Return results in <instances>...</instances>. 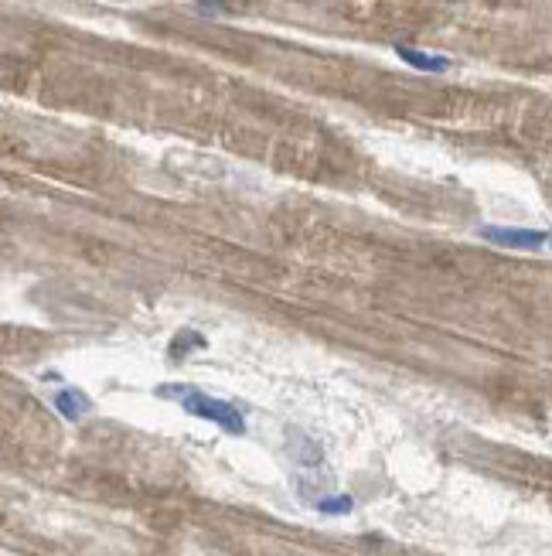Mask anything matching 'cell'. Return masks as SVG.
<instances>
[{
  "instance_id": "obj_6",
  "label": "cell",
  "mask_w": 552,
  "mask_h": 556,
  "mask_svg": "<svg viewBox=\"0 0 552 556\" xmlns=\"http://www.w3.org/2000/svg\"><path fill=\"white\" fill-rule=\"evenodd\" d=\"M188 348H205V338H201V335H195V331H184V335H178V338H174V348H171V355L178 359V355H184Z\"/></svg>"
},
{
  "instance_id": "obj_1",
  "label": "cell",
  "mask_w": 552,
  "mask_h": 556,
  "mask_svg": "<svg viewBox=\"0 0 552 556\" xmlns=\"http://www.w3.org/2000/svg\"><path fill=\"white\" fill-rule=\"evenodd\" d=\"M157 396H161V399H174V403H181V410H188L191 416H198V420H212L215 427H222L225 433H235V437L246 433L242 413L235 410L232 403H225V399H218V396L201 393V389H195V386H161Z\"/></svg>"
},
{
  "instance_id": "obj_2",
  "label": "cell",
  "mask_w": 552,
  "mask_h": 556,
  "mask_svg": "<svg viewBox=\"0 0 552 556\" xmlns=\"http://www.w3.org/2000/svg\"><path fill=\"white\" fill-rule=\"evenodd\" d=\"M484 243L491 246H505V250H552V233L549 229H522V226H481L478 233Z\"/></svg>"
},
{
  "instance_id": "obj_5",
  "label": "cell",
  "mask_w": 552,
  "mask_h": 556,
  "mask_svg": "<svg viewBox=\"0 0 552 556\" xmlns=\"http://www.w3.org/2000/svg\"><path fill=\"white\" fill-rule=\"evenodd\" d=\"M352 499L348 495H335V499H318V509L327 512V516H344V512H352Z\"/></svg>"
},
{
  "instance_id": "obj_4",
  "label": "cell",
  "mask_w": 552,
  "mask_h": 556,
  "mask_svg": "<svg viewBox=\"0 0 552 556\" xmlns=\"http://www.w3.org/2000/svg\"><path fill=\"white\" fill-rule=\"evenodd\" d=\"M55 410L62 413L65 420H79V416H86L92 410L89 396L79 393V389H62V393H55Z\"/></svg>"
},
{
  "instance_id": "obj_3",
  "label": "cell",
  "mask_w": 552,
  "mask_h": 556,
  "mask_svg": "<svg viewBox=\"0 0 552 556\" xmlns=\"http://www.w3.org/2000/svg\"><path fill=\"white\" fill-rule=\"evenodd\" d=\"M395 55H399L406 65L420 69V73H446V69H450V58H446V55L416 52V48H406V45H395Z\"/></svg>"
}]
</instances>
